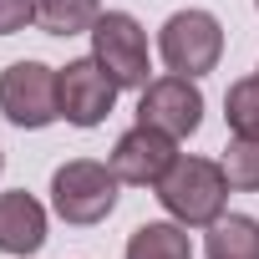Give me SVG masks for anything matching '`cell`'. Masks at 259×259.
<instances>
[{"mask_svg":"<svg viewBox=\"0 0 259 259\" xmlns=\"http://www.w3.org/2000/svg\"><path fill=\"white\" fill-rule=\"evenodd\" d=\"M158 203L183 229H208L213 219H224V203H229V173H224V163L183 158L178 153L173 168L158 178Z\"/></svg>","mask_w":259,"mask_h":259,"instance_id":"6da1fadb","label":"cell"},{"mask_svg":"<svg viewBox=\"0 0 259 259\" xmlns=\"http://www.w3.org/2000/svg\"><path fill=\"white\" fill-rule=\"evenodd\" d=\"M117 173L112 163H97V158H71L51 173V208L66 219V224H102L112 208H117Z\"/></svg>","mask_w":259,"mask_h":259,"instance_id":"7a4b0ae2","label":"cell"},{"mask_svg":"<svg viewBox=\"0 0 259 259\" xmlns=\"http://www.w3.org/2000/svg\"><path fill=\"white\" fill-rule=\"evenodd\" d=\"M158 51H163V66L168 71L203 76L224 56V26L208 11H173L163 21V31H158Z\"/></svg>","mask_w":259,"mask_h":259,"instance_id":"3957f363","label":"cell"},{"mask_svg":"<svg viewBox=\"0 0 259 259\" xmlns=\"http://www.w3.org/2000/svg\"><path fill=\"white\" fill-rule=\"evenodd\" d=\"M92 56L117 87H148V31L127 11H102L92 26Z\"/></svg>","mask_w":259,"mask_h":259,"instance_id":"277c9868","label":"cell"},{"mask_svg":"<svg viewBox=\"0 0 259 259\" xmlns=\"http://www.w3.org/2000/svg\"><path fill=\"white\" fill-rule=\"evenodd\" d=\"M0 112L16 127H51L61 117V97H56V71L41 61H16L0 71Z\"/></svg>","mask_w":259,"mask_h":259,"instance_id":"5b68a950","label":"cell"},{"mask_svg":"<svg viewBox=\"0 0 259 259\" xmlns=\"http://www.w3.org/2000/svg\"><path fill=\"white\" fill-rule=\"evenodd\" d=\"M138 122L143 127H158V133L168 138H193L198 133V122H203V92L193 87V76H158L143 87L138 97Z\"/></svg>","mask_w":259,"mask_h":259,"instance_id":"8992f818","label":"cell"},{"mask_svg":"<svg viewBox=\"0 0 259 259\" xmlns=\"http://www.w3.org/2000/svg\"><path fill=\"white\" fill-rule=\"evenodd\" d=\"M117 92H122V87H117V81L102 71V61H97V56L66 61V66L56 71L61 117H66L71 127H97V122H107V112H112Z\"/></svg>","mask_w":259,"mask_h":259,"instance_id":"52a82bcc","label":"cell"},{"mask_svg":"<svg viewBox=\"0 0 259 259\" xmlns=\"http://www.w3.org/2000/svg\"><path fill=\"white\" fill-rule=\"evenodd\" d=\"M178 138H168V133H158V127H133V133H122L117 138V148H112V173L122 178V183H133V188H158V178L173 168V158H178V148H173Z\"/></svg>","mask_w":259,"mask_h":259,"instance_id":"ba28073f","label":"cell"},{"mask_svg":"<svg viewBox=\"0 0 259 259\" xmlns=\"http://www.w3.org/2000/svg\"><path fill=\"white\" fill-rule=\"evenodd\" d=\"M46 244V208L26 193V188H11L0 193V249L6 254H36Z\"/></svg>","mask_w":259,"mask_h":259,"instance_id":"9c48e42d","label":"cell"},{"mask_svg":"<svg viewBox=\"0 0 259 259\" xmlns=\"http://www.w3.org/2000/svg\"><path fill=\"white\" fill-rule=\"evenodd\" d=\"M127 259H193V239L178 219H153V224L133 229Z\"/></svg>","mask_w":259,"mask_h":259,"instance_id":"30bf717a","label":"cell"},{"mask_svg":"<svg viewBox=\"0 0 259 259\" xmlns=\"http://www.w3.org/2000/svg\"><path fill=\"white\" fill-rule=\"evenodd\" d=\"M208 259H259V219L224 213L208 224Z\"/></svg>","mask_w":259,"mask_h":259,"instance_id":"8fae6325","label":"cell"},{"mask_svg":"<svg viewBox=\"0 0 259 259\" xmlns=\"http://www.w3.org/2000/svg\"><path fill=\"white\" fill-rule=\"evenodd\" d=\"M102 16L97 0H36V26L46 36H81Z\"/></svg>","mask_w":259,"mask_h":259,"instance_id":"7c38bea8","label":"cell"},{"mask_svg":"<svg viewBox=\"0 0 259 259\" xmlns=\"http://www.w3.org/2000/svg\"><path fill=\"white\" fill-rule=\"evenodd\" d=\"M224 117L234 127V138H259V76H244L224 97Z\"/></svg>","mask_w":259,"mask_h":259,"instance_id":"4fadbf2b","label":"cell"},{"mask_svg":"<svg viewBox=\"0 0 259 259\" xmlns=\"http://www.w3.org/2000/svg\"><path fill=\"white\" fill-rule=\"evenodd\" d=\"M224 173H229V188L259 193V138H234L224 148Z\"/></svg>","mask_w":259,"mask_h":259,"instance_id":"5bb4252c","label":"cell"},{"mask_svg":"<svg viewBox=\"0 0 259 259\" xmlns=\"http://www.w3.org/2000/svg\"><path fill=\"white\" fill-rule=\"evenodd\" d=\"M36 21V0H0V36H16Z\"/></svg>","mask_w":259,"mask_h":259,"instance_id":"9a60e30c","label":"cell"},{"mask_svg":"<svg viewBox=\"0 0 259 259\" xmlns=\"http://www.w3.org/2000/svg\"><path fill=\"white\" fill-rule=\"evenodd\" d=\"M254 6H259V0H254Z\"/></svg>","mask_w":259,"mask_h":259,"instance_id":"2e32d148","label":"cell"},{"mask_svg":"<svg viewBox=\"0 0 259 259\" xmlns=\"http://www.w3.org/2000/svg\"><path fill=\"white\" fill-rule=\"evenodd\" d=\"M0 163H6V158H0Z\"/></svg>","mask_w":259,"mask_h":259,"instance_id":"e0dca14e","label":"cell"}]
</instances>
